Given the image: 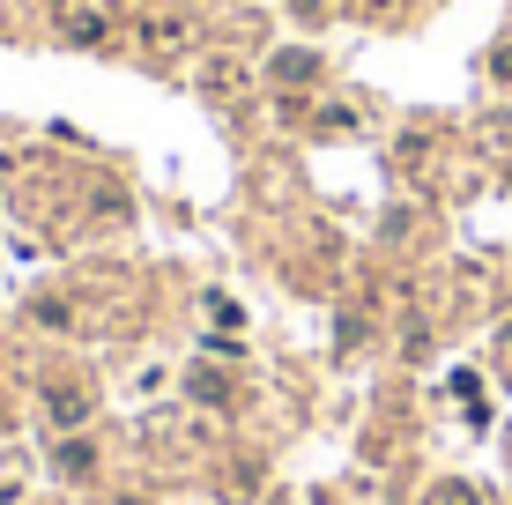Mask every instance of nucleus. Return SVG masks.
Returning a JSON list of instances; mask_svg holds the SVG:
<instances>
[{
  "label": "nucleus",
  "instance_id": "2",
  "mask_svg": "<svg viewBox=\"0 0 512 505\" xmlns=\"http://www.w3.org/2000/svg\"><path fill=\"white\" fill-rule=\"evenodd\" d=\"M438 505H475V498L461 491V483H446V498H438Z\"/></svg>",
  "mask_w": 512,
  "mask_h": 505
},
{
  "label": "nucleus",
  "instance_id": "3",
  "mask_svg": "<svg viewBox=\"0 0 512 505\" xmlns=\"http://www.w3.org/2000/svg\"><path fill=\"white\" fill-rule=\"evenodd\" d=\"M505 342H512V335H505Z\"/></svg>",
  "mask_w": 512,
  "mask_h": 505
},
{
  "label": "nucleus",
  "instance_id": "1",
  "mask_svg": "<svg viewBox=\"0 0 512 505\" xmlns=\"http://www.w3.org/2000/svg\"><path fill=\"white\" fill-rule=\"evenodd\" d=\"M90 416V394H52V424H82Z\"/></svg>",
  "mask_w": 512,
  "mask_h": 505
}]
</instances>
